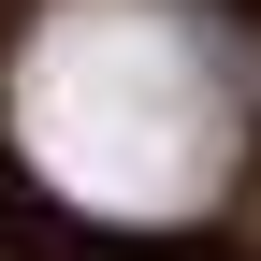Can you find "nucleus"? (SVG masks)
Masks as SVG:
<instances>
[{"mask_svg": "<svg viewBox=\"0 0 261 261\" xmlns=\"http://www.w3.org/2000/svg\"><path fill=\"white\" fill-rule=\"evenodd\" d=\"M0 116L58 203L116 218V232H174L232 189L261 73H247L232 15H203V0H44Z\"/></svg>", "mask_w": 261, "mask_h": 261, "instance_id": "nucleus-1", "label": "nucleus"}]
</instances>
